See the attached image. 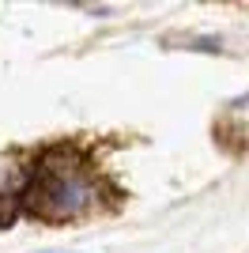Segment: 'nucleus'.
Returning <instances> with one entry per match:
<instances>
[{
  "label": "nucleus",
  "mask_w": 249,
  "mask_h": 253,
  "mask_svg": "<svg viewBox=\"0 0 249 253\" xmlns=\"http://www.w3.org/2000/svg\"><path fill=\"white\" fill-rule=\"evenodd\" d=\"M27 204H31V211L45 215V219H72L91 204V185L72 170L42 167L38 178L27 189Z\"/></svg>",
  "instance_id": "obj_1"
},
{
  "label": "nucleus",
  "mask_w": 249,
  "mask_h": 253,
  "mask_svg": "<svg viewBox=\"0 0 249 253\" xmlns=\"http://www.w3.org/2000/svg\"><path fill=\"white\" fill-rule=\"evenodd\" d=\"M0 219H8V204H0Z\"/></svg>",
  "instance_id": "obj_2"
},
{
  "label": "nucleus",
  "mask_w": 249,
  "mask_h": 253,
  "mask_svg": "<svg viewBox=\"0 0 249 253\" xmlns=\"http://www.w3.org/2000/svg\"><path fill=\"white\" fill-rule=\"evenodd\" d=\"M42 253H45V250H42Z\"/></svg>",
  "instance_id": "obj_3"
}]
</instances>
